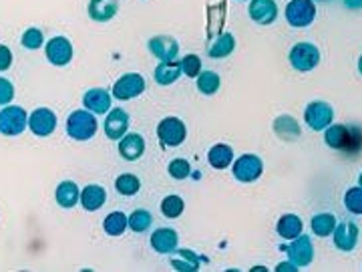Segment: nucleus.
I'll return each mask as SVG.
<instances>
[{
    "label": "nucleus",
    "mask_w": 362,
    "mask_h": 272,
    "mask_svg": "<svg viewBox=\"0 0 362 272\" xmlns=\"http://www.w3.org/2000/svg\"><path fill=\"white\" fill-rule=\"evenodd\" d=\"M97 127H99V123H97L93 111H89V109L73 111L67 119V134L77 141H87V139L95 137Z\"/></svg>",
    "instance_id": "1"
},
{
    "label": "nucleus",
    "mask_w": 362,
    "mask_h": 272,
    "mask_svg": "<svg viewBox=\"0 0 362 272\" xmlns=\"http://www.w3.org/2000/svg\"><path fill=\"white\" fill-rule=\"evenodd\" d=\"M316 19L314 0H290L286 6V21L294 28L310 27Z\"/></svg>",
    "instance_id": "2"
},
{
    "label": "nucleus",
    "mask_w": 362,
    "mask_h": 272,
    "mask_svg": "<svg viewBox=\"0 0 362 272\" xmlns=\"http://www.w3.org/2000/svg\"><path fill=\"white\" fill-rule=\"evenodd\" d=\"M28 127V115L23 107L10 105L0 111V134L2 136H21Z\"/></svg>",
    "instance_id": "3"
},
{
    "label": "nucleus",
    "mask_w": 362,
    "mask_h": 272,
    "mask_svg": "<svg viewBox=\"0 0 362 272\" xmlns=\"http://www.w3.org/2000/svg\"><path fill=\"white\" fill-rule=\"evenodd\" d=\"M318 63H320V51H318L316 45H312V43H298V45L292 47V51H290V65L296 71L306 73V71L316 69Z\"/></svg>",
    "instance_id": "4"
},
{
    "label": "nucleus",
    "mask_w": 362,
    "mask_h": 272,
    "mask_svg": "<svg viewBox=\"0 0 362 272\" xmlns=\"http://www.w3.org/2000/svg\"><path fill=\"white\" fill-rule=\"evenodd\" d=\"M264 171V163L259 160L258 156L254 154H246V156H239L235 162H233V178L237 182H244V184H250V182H256Z\"/></svg>",
    "instance_id": "5"
},
{
    "label": "nucleus",
    "mask_w": 362,
    "mask_h": 272,
    "mask_svg": "<svg viewBox=\"0 0 362 272\" xmlns=\"http://www.w3.org/2000/svg\"><path fill=\"white\" fill-rule=\"evenodd\" d=\"M334 119V109L324 101H312L304 111V121L314 132H324Z\"/></svg>",
    "instance_id": "6"
},
{
    "label": "nucleus",
    "mask_w": 362,
    "mask_h": 272,
    "mask_svg": "<svg viewBox=\"0 0 362 272\" xmlns=\"http://www.w3.org/2000/svg\"><path fill=\"white\" fill-rule=\"evenodd\" d=\"M157 136H159L163 145L178 147V145H181L185 141L187 129H185V123L181 121L180 117H165L157 125Z\"/></svg>",
    "instance_id": "7"
},
{
    "label": "nucleus",
    "mask_w": 362,
    "mask_h": 272,
    "mask_svg": "<svg viewBox=\"0 0 362 272\" xmlns=\"http://www.w3.org/2000/svg\"><path fill=\"white\" fill-rule=\"evenodd\" d=\"M145 91V79L139 73H127L113 85V97L121 101H129L133 97H139Z\"/></svg>",
    "instance_id": "8"
},
{
    "label": "nucleus",
    "mask_w": 362,
    "mask_h": 272,
    "mask_svg": "<svg viewBox=\"0 0 362 272\" xmlns=\"http://www.w3.org/2000/svg\"><path fill=\"white\" fill-rule=\"evenodd\" d=\"M47 59L56 67H65L73 59V45L67 36H52L45 47Z\"/></svg>",
    "instance_id": "9"
},
{
    "label": "nucleus",
    "mask_w": 362,
    "mask_h": 272,
    "mask_svg": "<svg viewBox=\"0 0 362 272\" xmlns=\"http://www.w3.org/2000/svg\"><path fill=\"white\" fill-rule=\"evenodd\" d=\"M284 252H288L290 262H294L296 266H308L314 260V248H312L310 236H304V234L294 238L292 244L286 246Z\"/></svg>",
    "instance_id": "10"
},
{
    "label": "nucleus",
    "mask_w": 362,
    "mask_h": 272,
    "mask_svg": "<svg viewBox=\"0 0 362 272\" xmlns=\"http://www.w3.org/2000/svg\"><path fill=\"white\" fill-rule=\"evenodd\" d=\"M28 127H30V132H32L34 136H51L52 132L56 129V115L52 113L51 109L47 107L34 109L32 115L28 117Z\"/></svg>",
    "instance_id": "11"
},
{
    "label": "nucleus",
    "mask_w": 362,
    "mask_h": 272,
    "mask_svg": "<svg viewBox=\"0 0 362 272\" xmlns=\"http://www.w3.org/2000/svg\"><path fill=\"white\" fill-rule=\"evenodd\" d=\"M129 129V115L121 107L111 109L105 117V136L109 139H121Z\"/></svg>",
    "instance_id": "12"
},
{
    "label": "nucleus",
    "mask_w": 362,
    "mask_h": 272,
    "mask_svg": "<svg viewBox=\"0 0 362 272\" xmlns=\"http://www.w3.org/2000/svg\"><path fill=\"white\" fill-rule=\"evenodd\" d=\"M149 51L159 61H175L180 53V45L173 36L157 34L153 39H149Z\"/></svg>",
    "instance_id": "13"
},
{
    "label": "nucleus",
    "mask_w": 362,
    "mask_h": 272,
    "mask_svg": "<svg viewBox=\"0 0 362 272\" xmlns=\"http://www.w3.org/2000/svg\"><path fill=\"white\" fill-rule=\"evenodd\" d=\"M250 17L252 21H256L258 25H272L278 19V4L276 0H252L250 2Z\"/></svg>",
    "instance_id": "14"
},
{
    "label": "nucleus",
    "mask_w": 362,
    "mask_h": 272,
    "mask_svg": "<svg viewBox=\"0 0 362 272\" xmlns=\"http://www.w3.org/2000/svg\"><path fill=\"white\" fill-rule=\"evenodd\" d=\"M359 244V226L354 222H342L334 228V246L342 252H350Z\"/></svg>",
    "instance_id": "15"
},
{
    "label": "nucleus",
    "mask_w": 362,
    "mask_h": 272,
    "mask_svg": "<svg viewBox=\"0 0 362 272\" xmlns=\"http://www.w3.org/2000/svg\"><path fill=\"white\" fill-rule=\"evenodd\" d=\"M178 240H180V236L171 228H157L156 232L151 234V246H153V250L159 252V254H171V252H175Z\"/></svg>",
    "instance_id": "16"
},
{
    "label": "nucleus",
    "mask_w": 362,
    "mask_h": 272,
    "mask_svg": "<svg viewBox=\"0 0 362 272\" xmlns=\"http://www.w3.org/2000/svg\"><path fill=\"white\" fill-rule=\"evenodd\" d=\"M83 105L97 115H105L107 111H111V95L107 89H91L85 93Z\"/></svg>",
    "instance_id": "17"
},
{
    "label": "nucleus",
    "mask_w": 362,
    "mask_h": 272,
    "mask_svg": "<svg viewBox=\"0 0 362 272\" xmlns=\"http://www.w3.org/2000/svg\"><path fill=\"white\" fill-rule=\"evenodd\" d=\"M145 151V141L139 134H127L121 137L119 141V154L127 160V162H135L143 156Z\"/></svg>",
    "instance_id": "18"
},
{
    "label": "nucleus",
    "mask_w": 362,
    "mask_h": 272,
    "mask_svg": "<svg viewBox=\"0 0 362 272\" xmlns=\"http://www.w3.org/2000/svg\"><path fill=\"white\" fill-rule=\"evenodd\" d=\"M89 17L97 23H107L111 21L117 10H119V0H91L89 2Z\"/></svg>",
    "instance_id": "19"
},
{
    "label": "nucleus",
    "mask_w": 362,
    "mask_h": 272,
    "mask_svg": "<svg viewBox=\"0 0 362 272\" xmlns=\"http://www.w3.org/2000/svg\"><path fill=\"white\" fill-rule=\"evenodd\" d=\"M105 200H107V191L97 184H91L81 191V204L87 212H97L105 204Z\"/></svg>",
    "instance_id": "20"
},
{
    "label": "nucleus",
    "mask_w": 362,
    "mask_h": 272,
    "mask_svg": "<svg viewBox=\"0 0 362 272\" xmlns=\"http://www.w3.org/2000/svg\"><path fill=\"white\" fill-rule=\"evenodd\" d=\"M54 198H56V204L61 208H75L77 202L81 200V191L75 182H61L58 188L54 191Z\"/></svg>",
    "instance_id": "21"
},
{
    "label": "nucleus",
    "mask_w": 362,
    "mask_h": 272,
    "mask_svg": "<svg viewBox=\"0 0 362 272\" xmlns=\"http://www.w3.org/2000/svg\"><path fill=\"white\" fill-rule=\"evenodd\" d=\"M324 141L332 149H346L350 145V129L346 125H328Z\"/></svg>",
    "instance_id": "22"
},
{
    "label": "nucleus",
    "mask_w": 362,
    "mask_h": 272,
    "mask_svg": "<svg viewBox=\"0 0 362 272\" xmlns=\"http://www.w3.org/2000/svg\"><path fill=\"white\" fill-rule=\"evenodd\" d=\"M302 228H304V224H302L300 216H296V214H284V216L278 220V226H276L278 234L282 238H286V240L298 238L302 234Z\"/></svg>",
    "instance_id": "23"
},
{
    "label": "nucleus",
    "mask_w": 362,
    "mask_h": 272,
    "mask_svg": "<svg viewBox=\"0 0 362 272\" xmlns=\"http://www.w3.org/2000/svg\"><path fill=\"white\" fill-rule=\"evenodd\" d=\"M181 63L175 61H161V65H157L156 69V81L159 85H173L181 77Z\"/></svg>",
    "instance_id": "24"
},
{
    "label": "nucleus",
    "mask_w": 362,
    "mask_h": 272,
    "mask_svg": "<svg viewBox=\"0 0 362 272\" xmlns=\"http://www.w3.org/2000/svg\"><path fill=\"white\" fill-rule=\"evenodd\" d=\"M207 160H209V165H211L213 169H226V167L233 162V149L230 145L217 143V145H213V147L209 149Z\"/></svg>",
    "instance_id": "25"
},
{
    "label": "nucleus",
    "mask_w": 362,
    "mask_h": 272,
    "mask_svg": "<svg viewBox=\"0 0 362 272\" xmlns=\"http://www.w3.org/2000/svg\"><path fill=\"white\" fill-rule=\"evenodd\" d=\"M233 49H235V39H233V34L230 32H224V34H220L213 43H211V47H209V56L211 59H224V56H230L233 53Z\"/></svg>",
    "instance_id": "26"
},
{
    "label": "nucleus",
    "mask_w": 362,
    "mask_h": 272,
    "mask_svg": "<svg viewBox=\"0 0 362 272\" xmlns=\"http://www.w3.org/2000/svg\"><path fill=\"white\" fill-rule=\"evenodd\" d=\"M334 228H337V216L334 214H316L312 218V230L320 238H326V236L334 234Z\"/></svg>",
    "instance_id": "27"
},
{
    "label": "nucleus",
    "mask_w": 362,
    "mask_h": 272,
    "mask_svg": "<svg viewBox=\"0 0 362 272\" xmlns=\"http://www.w3.org/2000/svg\"><path fill=\"white\" fill-rule=\"evenodd\" d=\"M127 226H129V218L123 212H111L103 222V230L109 236H121Z\"/></svg>",
    "instance_id": "28"
},
{
    "label": "nucleus",
    "mask_w": 362,
    "mask_h": 272,
    "mask_svg": "<svg viewBox=\"0 0 362 272\" xmlns=\"http://www.w3.org/2000/svg\"><path fill=\"white\" fill-rule=\"evenodd\" d=\"M274 129H276L278 136L284 137V139H294V137L300 136V125H298V121H296L294 117H290V115L278 117V119L274 121Z\"/></svg>",
    "instance_id": "29"
},
{
    "label": "nucleus",
    "mask_w": 362,
    "mask_h": 272,
    "mask_svg": "<svg viewBox=\"0 0 362 272\" xmlns=\"http://www.w3.org/2000/svg\"><path fill=\"white\" fill-rule=\"evenodd\" d=\"M220 85H222V79H220V75L213 73V71H204V73L198 75V89H200L204 95H213V93H217Z\"/></svg>",
    "instance_id": "30"
},
{
    "label": "nucleus",
    "mask_w": 362,
    "mask_h": 272,
    "mask_svg": "<svg viewBox=\"0 0 362 272\" xmlns=\"http://www.w3.org/2000/svg\"><path fill=\"white\" fill-rule=\"evenodd\" d=\"M115 188L123 196H135L137 191L141 190V182L133 174H123L115 180Z\"/></svg>",
    "instance_id": "31"
},
{
    "label": "nucleus",
    "mask_w": 362,
    "mask_h": 272,
    "mask_svg": "<svg viewBox=\"0 0 362 272\" xmlns=\"http://www.w3.org/2000/svg\"><path fill=\"white\" fill-rule=\"evenodd\" d=\"M173 266L178 271H198L200 256H195L191 250H178V256L173 258Z\"/></svg>",
    "instance_id": "32"
},
{
    "label": "nucleus",
    "mask_w": 362,
    "mask_h": 272,
    "mask_svg": "<svg viewBox=\"0 0 362 272\" xmlns=\"http://www.w3.org/2000/svg\"><path fill=\"white\" fill-rule=\"evenodd\" d=\"M151 222H153V216L147 210H135L129 216V228L133 232L141 234L151 228Z\"/></svg>",
    "instance_id": "33"
},
{
    "label": "nucleus",
    "mask_w": 362,
    "mask_h": 272,
    "mask_svg": "<svg viewBox=\"0 0 362 272\" xmlns=\"http://www.w3.org/2000/svg\"><path fill=\"white\" fill-rule=\"evenodd\" d=\"M183 208H185V204L180 196H167L161 202V212L165 218H180L183 214Z\"/></svg>",
    "instance_id": "34"
},
{
    "label": "nucleus",
    "mask_w": 362,
    "mask_h": 272,
    "mask_svg": "<svg viewBox=\"0 0 362 272\" xmlns=\"http://www.w3.org/2000/svg\"><path fill=\"white\" fill-rule=\"evenodd\" d=\"M23 47L25 49H30V51H36L45 45V36H43V30L36 27H30L28 30H25L23 39H21Z\"/></svg>",
    "instance_id": "35"
},
{
    "label": "nucleus",
    "mask_w": 362,
    "mask_h": 272,
    "mask_svg": "<svg viewBox=\"0 0 362 272\" xmlns=\"http://www.w3.org/2000/svg\"><path fill=\"white\" fill-rule=\"evenodd\" d=\"M180 63H181V71H183L187 77L198 79V75L202 73V59H200L198 54H185Z\"/></svg>",
    "instance_id": "36"
},
{
    "label": "nucleus",
    "mask_w": 362,
    "mask_h": 272,
    "mask_svg": "<svg viewBox=\"0 0 362 272\" xmlns=\"http://www.w3.org/2000/svg\"><path fill=\"white\" fill-rule=\"evenodd\" d=\"M344 206L352 214H362V186L350 188L344 196Z\"/></svg>",
    "instance_id": "37"
},
{
    "label": "nucleus",
    "mask_w": 362,
    "mask_h": 272,
    "mask_svg": "<svg viewBox=\"0 0 362 272\" xmlns=\"http://www.w3.org/2000/svg\"><path fill=\"white\" fill-rule=\"evenodd\" d=\"M167 171H169V176L175 178V180H185V178H189V174H191V165L180 158V160H173V162L169 163Z\"/></svg>",
    "instance_id": "38"
},
{
    "label": "nucleus",
    "mask_w": 362,
    "mask_h": 272,
    "mask_svg": "<svg viewBox=\"0 0 362 272\" xmlns=\"http://www.w3.org/2000/svg\"><path fill=\"white\" fill-rule=\"evenodd\" d=\"M14 99V85L0 77V105H8Z\"/></svg>",
    "instance_id": "39"
},
{
    "label": "nucleus",
    "mask_w": 362,
    "mask_h": 272,
    "mask_svg": "<svg viewBox=\"0 0 362 272\" xmlns=\"http://www.w3.org/2000/svg\"><path fill=\"white\" fill-rule=\"evenodd\" d=\"M12 65V53L8 47L0 45V71H8Z\"/></svg>",
    "instance_id": "40"
},
{
    "label": "nucleus",
    "mask_w": 362,
    "mask_h": 272,
    "mask_svg": "<svg viewBox=\"0 0 362 272\" xmlns=\"http://www.w3.org/2000/svg\"><path fill=\"white\" fill-rule=\"evenodd\" d=\"M276 271H278V272L298 271V266H296V264H294V262H282V264H278V266H276Z\"/></svg>",
    "instance_id": "41"
},
{
    "label": "nucleus",
    "mask_w": 362,
    "mask_h": 272,
    "mask_svg": "<svg viewBox=\"0 0 362 272\" xmlns=\"http://www.w3.org/2000/svg\"><path fill=\"white\" fill-rule=\"evenodd\" d=\"M344 4H346V8H352V10L362 8V0H344Z\"/></svg>",
    "instance_id": "42"
},
{
    "label": "nucleus",
    "mask_w": 362,
    "mask_h": 272,
    "mask_svg": "<svg viewBox=\"0 0 362 272\" xmlns=\"http://www.w3.org/2000/svg\"><path fill=\"white\" fill-rule=\"evenodd\" d=\"M359 71H361V75H362V54H361V59H359Z\"/></svg>",
    "instance_id": "43"
},
{
    "label": "nucleus",
    "mask_w": 362,
    "mask_h": 272,
    "mask_svg": "<svg viewBox=\"0 0 362 272\" xmlns=\"http://www.w3.org/2000/svg\"><path fill=\"white\" fill-rule=\"evenodd\" d=\"M314 2H332V0H314Z\"/></svg>",
    "instance_id": "44"
},
{
    "label": "nucleus",
    "mask_w": 362,
    "mask_h": 272,
    "mask_svg": "<svg viewBox=\"0 0 362 272\" xmlns=\"http://www.w3.org/2000/svg\"><path fill=\"white\" fill-rule=\"evenodd\" d=\"M359 186H362V174H361V178H359Z\"/></svg>",
    "instance_id": "45"
}]
</instances>
